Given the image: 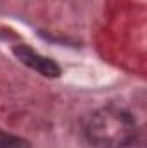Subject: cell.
<instances>
[{"label": "cell", "mask_w": 147, "mask_h": 148, "mask_svg": "<svg viewBox=\"0 0 147 148\" xmlns=\"http://www.w3.org/2000/svg\"><path fill=\"white\" fill-rule=\"evenodd\" d=\"M85 138L95 148H128L137 138V121L128 110L107 105L92 112L85 122Z\"/></svg>", "instance_id": "6da1fadb"}, {"label": "cell", "mask_w": 147, "mask_h": 148, "mask_svg": "<svg viewBox=\"0 0 147 148\" xmlns=\"http://www.w3.org/2000/svg\"><path fill=\"white\" fill-rule=\"evenodd\" d=\"M14 55L19 59V62H23L30 69L40 73L42 76H47V77H57V76H61V67L52 59H49V57L35 52L28 45H16L14 47Z\"/></svg>", "instance_id": "7a4b0ae2"}, {"label": "cell", "mask_w": 147, "mask_h": 148, "mask_svg": "<svg viewBox=\"0 0 147 148\" xmlns=\"http://www.w3.org/2000/svg\"><path fill=\"white\" fill-rule=\"evenodd\" d=\"M0 148H31L30 143L19 136L0 133Z\"/></svg>", "instance_id": "3957f363"}]
</instances>
